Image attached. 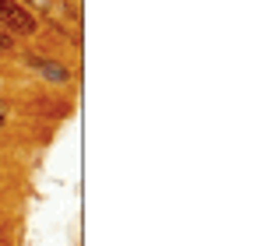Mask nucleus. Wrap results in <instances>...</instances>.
I'll return each instance as SVG.
<instances>
[{"instance_id":"nucleus-5","label":"nucleus","mask_w":261,"mask_h":246,"mask_svg":"<svg viewBox=\"0 0 261 246\" xmlns=\"http://www.w3.org/2000/svg\"><path fill=\"white\" fill-rule=\"evenodd\" d=\"M0 123H4V113H0Z\"/></svg>"},{"instance_id":"nucleus-4","label":"nucleus","mask_w":261,"mask_h":246,"mask_svg":"<svg viewBox=\"0 0 261 246\" xmlns=\"http://www.w3.org/2000/svg\"><path fill=\"white\" fill-rule=\"evenodd\" d=\"M0 49H14V36H7V32H0Z\"/></svg>"},{"instance_id":"nucleus-1","label":"nucleus","mask_w":261,"mask_h":246,"mask_svg":"<svg viewBox=\"0 0 261 246\" xmlns=\"http://www.w3.org/2000/svg\"><path fill=\"white\" fill-rule=\"evenodd\" d=\"M0 25L7 32H18V36H32L36 32V18L18 0H0Z\"/></svg>"},{"instance_id":"nucleus-2","label":"nucleus","mask_w":261,"mask_h":246,"mask_svg":"<svg viewBox=\"0 0 261 246\" xmlns=\"http://www.w3.org/2000/svg\"><path fill=\"white\" fill-rule=\"evenodd\" d=\"M29 64H32V67H36L43 78H53V81H67V71H64V67H57V64H49L46 56H36V53H32V56H29Z\"/></svg>"},{"instance_id":"nucleus-3","label":"nucleus","mask_w":261,"mask_h":246,"mask_svg":"<svg viewBox=\"0 0 261 246\" xmlns=\"http://www.w3.org/2000/svg\"><path fill=\"white\" fill-rule=\"evenodd\" d=\"M29 4H32L36 11H46V14H49V7H53V0H29Z\"/></svg>"}]
</instances>
